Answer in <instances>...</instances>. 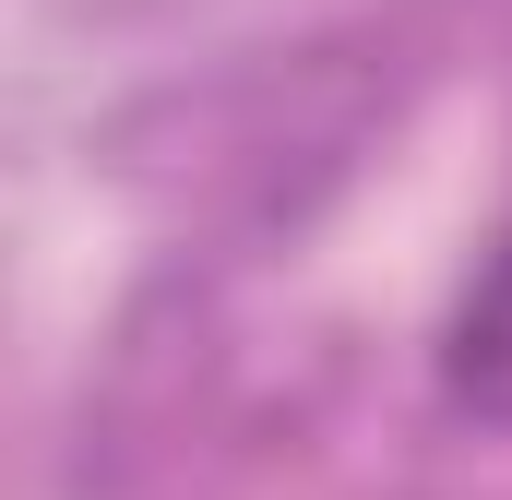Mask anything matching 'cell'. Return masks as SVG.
Returning a JSON list of instances; mask_svg holds the SVG:
<instances>
[{"label": "cell", "instance_id": "1", "mask_svg": "<svg viewBox=\"0 0 512 500\" xmlns=\"http://www.w3.org/2000/svg\"><path fill=\"white\" fill-rule=\"evenodd\" d=\"M441 405L465 417V429H501L512 441V227L477 250V274H465V298L441 310Z\"/></svg>", "mask_w": 512, "mask_h": 500}]
</instances>
